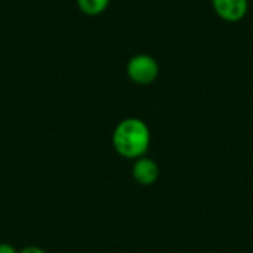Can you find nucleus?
<instances>
[{
    "mask_svg": "<svg viewBox=\"0 0 253 253\" xmlns=\"http://www.w3.org/2000/svg\"><path fill=\"white\" fill-rule=\"evenodd\" d=\"M21 253H46L44 251L39 249V248H34V246H30V248H25Z\"/></svg>",
    "mask_w": 253,
    "mask_h": 253,
    "instance_id": "0eeeda50",
    "label": "nucleus"
},
{
    "mask_svg": "<svg viewBox=\"0 0 253 253\" xmlns=\"http://www.w3.org/2000/svg\"><path fill=\"white\" fill-rule=\"evenodd\" d=\"M132 176L141 185H153L160 176V168L153 159L141 157L132 168Z\"/></svg>",
    "mask_w": 253,
    "mask_h": 253,
    "instance_id": "20e7f679",
    "label": "nucleus"
},
{
    "mask_svg": "<svg viewBox=\"0 0 253 253\" xmlns=\"http://www.w3.org/2000/svg\"><path fill=\"white\" fill-rule=\"evenodd\" d=\"M126 73L129 79L141 86H148L154 83L160 74V65L151 55L138 53L132 56L127 62Z\"/></svg>",
    "mask_w": 253,
    "mask_h": 253,
    "instance_id": "f03ea898",
    "label": "nucleus"
},
{
    "mask_svg": "<svg viewBox=\"0 0 253 253\" xmlns=\"http://www.w3.org/2000/svg\"><path fill=\"white\" fill-rule=\"evenodd\" d=\"M151 133L147 123L136 117L125 119L113 133V145L125 159H141L148 151Z\"/></svg>",
    "mask_w": 253,
    "mask_h": 253,
    "instance_id": "f257e3e1",
    "label": "nucleus"
},
{
    "mask_svg": "<svg viewBox=\"0 0 253 253\" xmlns=\"http://www.w3.org/2000/svg\"><path fill=\"white\" fill-rule=\"evenodd\" d=\"M215 13L225 22L242 21L249 10V0H212Z\"/></svg>",
    "mask_w": 253,
    "mask_h": 253,
    "instance_id": "7ed1b4c3",
    "label": "nucleus"
},
{
    "mask_svg": "<svg viewBox=\"0 0 253 253\" xmlns=\"http://www.w3.org/2000/svg\"><path fill=\"white\" fill-rule=\"evenodd\" d=\"M108 4H110V0H77L79 9L84 15H89V16L101 15L102 12H105Z\"/></svg>",
    "mask_w": 253,
    "mask_h": 253,
    "instance_id": "39448f33",
    "label": "nucleus"
},
{
    "mask_svg": "<svg viewBox=\"0 0 253 253\" xmlns=\"http://www.w3.org/2000/svg\"><path fill=\"white\" fill-rule=\"evenodd\" d=\"M0 253H16V251H15L10 245L0 243Z\"/></svg>",
    "mask_w": 253,
    "mask_h": 253,
    "instance_id": "423d86ee",
    "label": "nucleus"
}]
</instances>
